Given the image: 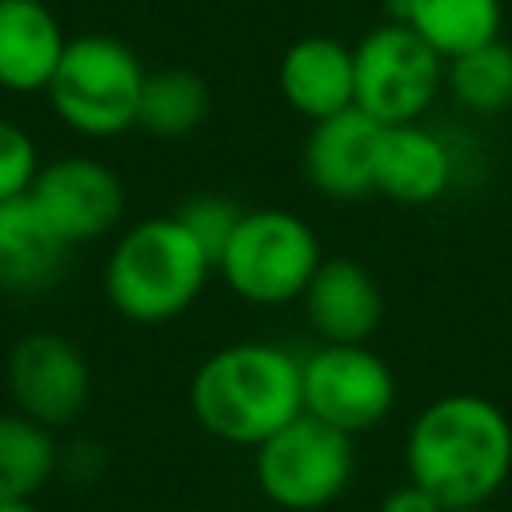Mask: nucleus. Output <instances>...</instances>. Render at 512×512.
<instances>
[{
    "label": "nucleus",
    "instance_id": "nucleus-8",
    "mask_svg": "<svg viewBox=\"0 0 512 512\" xmlns=\"http://www.w3.org/2000/svg\"><path fill=\"white\" fill-rule=\"evenodd\" d=\"M300 400L308 416L356 440L396 408V376L368 344H316L300 356Z\"/></svg>",
    "mask_w": 512,
    "mask_h": 512
},
{
    "label": "nucleus",
    "instance_id": "nucleus-17",
    "mask_svg": "<svg viewBox=\"0 0 512 512\" xmlns=\"http://www.w3.org/2000/svg\"><path fill=\"white\" fill-rule=\"evenodd\" d=\"M396 20L408 24L444 64L500 40V0H396Z\"/></svg>",
    "mask_w": 512,
    "mask_h": 512
},
{
    "label": "nucleus",
    "instance_id": "nucleus-4",
    "mask_svg": "<svg viewBox=\"0 0 512 512\" xmlns=\"http://www.w3.org/2000/svg\"><path fill=\"white\" fill-rule=\"evenodd\" d=\"M320 260V240L304 216L288 208H244L216 260V272L244 304L280 308L304 296Z\"/></svg>",
    "mask_w": 512,
    "mask_h": 512
},
{
    "label": "nucleus",
    "instance_id": "nucleus-7",
    "mask_svg": "<svg viewBox=\"0 0 512 512\" xmlns=\"http://www.w3.org/2000/svg\"><path fill=\"white\" fill-rule=\"evenodd\" d=\"M356 108L380 128L420 120L444 88V60L400 20L372 28L356 48Z\"/></svg>",
    "mask_w": 512,
    "mask_h": 512
},
{
    "label": "nucleus",
    "instance_id": "nucleus-3",
    "mask_svg": "<svg viewBox=\"0 0 512 512\" xmlns=\"http://www.w3.org/2000/svg\"><path fill=\"white\" fill-rule=\"evenodd\" d=\"M216 264L176 216H148L120 232L104 264L108 304L132 324H168L188 312Z\"/></svg>",
    "mask_w": 512,
    "mask_h": 512
},
{
    "label": "nucleus",
    "instance_id": "nucleus-23",
    "mask_svg": "<svg viewBox=\"0 0 512 512\" xmlns=\"http://www.w3.org/2000/svg\"><path fill=\"white\" fill-rule=\"evenodd\" d=\"M376 512H448L432 492H424L420 484H412V480H404V484H396L392 492H384V500L376 504Z\"/></svg>",
    "mask_w": 512,
    "mask_h": 512
},
{
    "label": "nucleus",
    "instance_id": "nucleus-22",
    "mask_svg": "<svg viewBox=\"0 0 512 512\" xmlns=\"http://www.w3.org/2000/svg\"><path fill=\"white\" fill-rule=\"evenodd\" d=\"M36 172H40V156H36L32 136L20 124L0 116V204L28 196Z\"/></svg>",
    "mask_w": 512,
    "mask_h": 512
},
{
    "label": "nucleus",
    "instance_id": "nucleus-1",
    "mask_svg": "<svg viewBox=\"0 0 512 512\" xmlns=\"http://www.w3.org/2000/svg\"><path fill=\"white\" fill-rule=\"evenodd\" d=\"M404 472L448 512L492 504L512 476V420L480 392H448L416 412Z\"/></svg>",
    "mask_w": 512,
    "mask_h": 512
},
{
    "label": "nucleus",
    "instance_id": "nucleus-5",
    "mask_svg": "<svg viewBox=\"0 0 512 512\" xmlns=\"http://www.w3.org/2000/svg\"><path fill=\"white\" fill-rule=\"evenodd\" d=\"M144 64L116 36H76L68 40L60 68L48 84L52 112L80 136L108 140L136 128Z\"/></svg>",
    "mask_w": 512,
    "mask_h": 512
},
{
    "label": "nucleus",
    "instance_id": "nucleus-14",
    "mask_svg": "<svg viewBox=\"0 0 512 512\" xmlns=\"http://www.w3.org/2000/svg\"><path fill=\"white\" fill-rule=\"evenodd\" d=\"M448 184H452V152L432 128L412 120L380 132V148H376L380 196L396 204H432L448 192Z\"/></svg>",
    "mask_w": 512,
    "mask_h": 512
},
{
    "label": "nucleus",
    "instance_id": "nucleus-10",
    "mask_svg": "<svg viewBox=\"0 0 512 512\" xmlns=\"http://www.w3.org/2000/svg\"><path fill=\"white\" fill-rule=\"evenodd\" d=\"M28 196L68 248L108 236L124 216L120 176L92 156H60L44 164Z\"/></svg>",
    "mask_w": 512,
    "mask_h": 512
},
{
    "label": "nucleus",
    "instance_id": "nucleus-15",
    "mask_svg": "<svg viewBox=\"0 0 512 512\" xmlns=\"http://www.w3.org/2000/svg\"><path fill=\"white\" fill-rule=\"evenodd\" d=\"M68 36L40 0H0V88L48 92Z\"/></svg>",
    "mask_w": 512,
    "mask_h": 512
},
{
    "label": "nucleus",
    "instance_id": "nucleus-19",
    "mask_svg": "<svg viewBox=\"0 0 512 512\" xmlns=\"http://www.w3.org/2000/svg\"><path fill=\"white\" fill-rule=\"evenodd\" d=\"M56 440L44 424L4 412L0 416V500H32L56 472Z\"/></svg>",
    "mask_w": 512,
    "mask_h": 512
},
{
    "label": "nucleus",
    "instance_id": "nucleus-24",
    "mask_svg": "<svg viewBox=\"0 0 512 512\" xmlns=\"http://www.w3.org/2000/svg\"><path fill=\"white\" fill-rule=\"evenodd\" d=\"M0 512H36L32 500H0Z\"/></svg>",
    "mask_w": 512,
    "mask_h": 512
},
{
    "label": "nucleus",
    "instance_id": "nucleus-18",
    "mask_svg": "<svg viewBox=\"0 0 512 512\" xmlns=\"http://www.w3.org/2000/svg\"><path fill=\"white\" fill-rule=\"evenodd\" d=\"M212 92L208 84L188 72V68H156L144 76L140 88V108H136V128L160 140H176L196 132L208 120Z\"/></svg>",
    "mask_w": 512,
    "mask_h": 512
},
{
    "label": "nucleus",
    "instance_id": "nucleus-11",
    "mask_svg": "<svg viewBox=\"0 0 512 512\" xmlns=\"http://www.w3.org/2000/svg\"><path fill=\"white\" fill-rule=\"evenodd\" d=\"M380 124L360 108L316 120L304 136V180L328 200H364L376 192Z\"/></svg>",
    "mask_w": 512,
    "mask_h": 512
},
{
    "label": "nucleus",
    "instance_id": "nucleus-2",
    "mask_svg": "<svg viewBox=\"0 0 512 512\" xmlns=\"http://www.w3.org/2000/svg\"><path fill=\"white\" fill-rule=\"evenodd\" d=\"M188 408L208 436L256 448L304 412L300 356L268 340L224 344L192 372Z\"/></svg>",
    "mask_w": 512,
    "mask_h": 512
},
{
    "label": "nucleus",
    "instance_id": "nucleus-25",
    "mask_svg": "<svg viewBox=\"0 0 512 512\" xmlns=\"http://www.w3.org/2000/svg\"><path fill=\"white\" fill-rule=\"evenodd\" d=\"M456 512H496L492 504H480V508H456Z\"/></svg>",
    "mask_w": 512,
    "mask_h": 512
},
{
    "label": "nucleus",
    "instance_id": "nucleus-12",
    "mask_svg": "<svg viewBox=\"0 0 512 512\" xmlns=\"http://www.w3.org/2000/svg\"><path fill=\"white\" fill-rule=\"evenodd\" d=\"M300 304L320 344H368L384 320V292L352 256H324Z\"/></svg>",
    "mask_w": 512,
    "mask_h": 512
},
{
    "label": "nucleus",
    "instance_id": "nucleus-13",
    "mask_svg": "<svg viewBox=\"0 0 512 512\" xmlns=\"http://www.w3.org/2000/svg\"><path fill=\"white\" fill-rule=\"evenodd\" d=\"M280 96L308 124L328 120L344 108H356V60L352 48L336 36H304L296 40L276 72Z\"/></svg>",
    "mask_w": 512,
    "mask_h": 512
},
{
    "label": "nucleus",
    "instance_id": "nucleus-16",
    "mask_svg": "<svg viewBox=\"0 0 512 512\" xmlns=\"http://www.w3.org/2000/svg\"><path fill=\"white\" fill-rule=\"evenodd\" d=\"M68 244L40 216L32 196L0 204V288L4 292H40L56 284Z\"/></svg>",
    "mask_w": 512,
    "mask_h": 512
},
{
    "label": "nucleus",
    "instance_id": "nucleus-20",
    "mask_svg": "<svg viewBox=\"0 0 512 512\" xmlns=\"http://www.w3.org/2000/svg\"><path fill=\"white\" fill-rule=\"evenodd\" d=\"M444 84L452 100L476 116H496L512 108V44L492 40L444 64Z\"/></svg>",
    "mask_w": 512,
    "mask_h": 512
},
{
    "label": "nucleus",
    "instance_id": "nucleus-9",
    "mask_svg": "<svg viewBox=\"0 0 512 512\" xmlns=\"http://www.w3.org/2000/svg\"><path fill=\"white\" fill-rule=\"evenodd\" d=\"M8 392L16 412L52 428L72 424L92 396V368L84 352L60 332H28L8 352Z\"/></svg>",
    "mask_w": 512,
    "mask_h": 512
},
{
    "label": "nucleus",
    "instance_id": "nucleus-21",
    "mask_svg": "<svg viewBox=\"0 0 512 512\" xmlns=\"http://www.w3.org/2000/svg\"><path fill=\"white\" fill-rule=\"evenodd\" d=\"M172 216L192 232V240H196V244L208 252V260L216 264V260H220V252H224V244H228V236L236 232V224H240L244 208H240L236 200H228V196L200 192V196L184 200Z\"/></svg>",
    "mask_w": 512,
    "mask_h": 512
},
{
    "label": "nucleus",
    "instance_id": "nucleus-6",
    "mask_svg": "<svg viewBox=\"0 0 512 512\" xmlns=\"http://www.w3.org/2000/svg\"><path fill=\"white\" fill-rule=\"evenodd\" d=\"M356 472L352 436L300 412L292 424L252 448V476L268 504L284 512L328 508Z\"/></svg>",
    "mask_w": 512,
    "mask_h": 512
}]
</instances>
